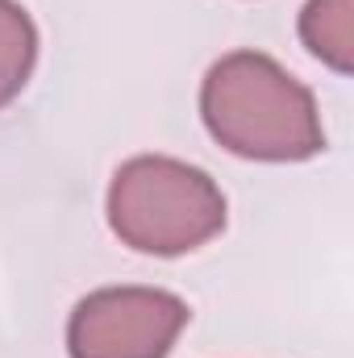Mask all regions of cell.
I'll use <instances>...</instances> for the list:
<instances>
[{
  "mask_svg": "<svg viewBox=\"0 0 354 358\" xmlns=\"http://www.w3.org/2000/svg\"><path fill=\"white\" fill-rule=\"evenodd\" d=\"M200 117L213 142L250 163H304L325 150L313 92L259 50H234L208 67Z\"/></svg>",
  "mask_w": 354,
  "mask_h": 358,
  "instance_id": "1",
  "label": "cell"
},
{
  "mask_svg": "<svg viewBox=\"0 0 354 358\" xmlns=\"http://www.w3.org/2000/svg\"><path fill=\"white\" fill-rule=\"evenodd\" d=\"M108 229L138 255L176 259L192 255L225 229V196L208 171L171 159H125L104 196Z\"/></svg>",
  "mask_w": 354,
  "mask_h": 358,
  "instance_id": "2",
  "label": "cell"
},
{
  "mask_svg": "<svg viewBox=\"0 0 354 358\" xmlns=\"http://www.w3.org/2000/svg\"><path fill=\"white\" fill-rule=\"evenodd\" d=\"M187 304L163 287H96L67 321L71 358H167L187 325Z\"/></svg>",
  "mask_w": 354,
  "mask_h": 358,
  "instance_id": "3",
  "label": "cell"
},
{
  "mask_svg": "<svg viewBox=\"0 0 354 358\" xmlns=\"http://www.w3.org/2000/svg\"><path fill=\"white\" fill-rule=\"evenodd\" d=\"M300 42L330 71H354V0H309L300 13Z\"/></svg>",
  "mask_w": 354,
  "mask_h": 358,
  "instance_id": "4",
  "label": "cell"
},
{
  "mask_svg": "<svg viewBox=\"0 0 354 358\" xmlns=\"http://www.w3.org/2000/svg\"><path fill=\"white\" fill-rule=\"evenodd\" d=\"M38 25L17 0H0V108H8L34 76Z\"/></svg>",
  "mask_w": 354,
  "mask_h": 358,
  "instance_id": "5",
  "label": "cell"
}]
</instances>
